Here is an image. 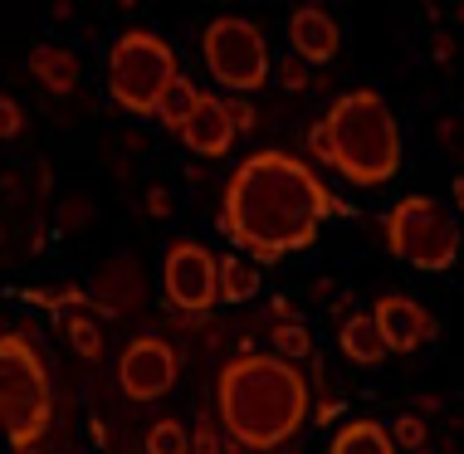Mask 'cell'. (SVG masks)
Segmentation results:
<instances>
[{
	"label": "cell",
	"instance_id": "obj_1",
	"mask_svg": "<svg viewBox=\"0 0 464 454\" xmlns=\"http://www.w3.org/2000/svg\"><path fill=\"white\" fill-rule=\"evenodd\" d=\"M333 210L337 200L328 181L304 157L259 147L225 176L220 235L235 249H245L249 264H279L298 249L318 245Z\"/></svg>",
	"mask_w": 464,
	"mask_h": 454
},
{
	"label": "cell",
	"instance_id": "obj_2",
	"mask_svg": "<svg viewBox=\"0 0 464 454\" xmlns=\"http://www.w3.org/2000/svg\"><path fill=\"white\" fill-rule=\"evenodd\" d=\"M216 411L230 445L249 454L284 449L308 420V382L274 352H240L216 376Z\"/></svg>",
	"mask_w": 464,
	"mask_h": 454
},
{
	"label": "cell",
	"instance_id": "obj_3",
	"mask_svg": "<svg viewBox=\"0 0 464 454\" xmlns=\"http://www.w3.org/2000/svg\"><path fill=\"white\" fill-rule=\"evenodd\" d=\"M308 157H318L353 186H386L406 161V137L386 93L376 88L337 93L328 112L308 128Z\"/></svg>",
	"mask_w": 464,
	"mask_h": 454
},
{
	"label": "cell",
	"instance_id": "obj_4",
	"mask_svg": "<svg viewBox=\"0 0 464 454\" xmlns=\"http://www.w3.org/2000/svg\"><path fill=\"white\" fill-rule=\"evenodd\" d=\"M54 396H49L44 352L20 333L0 337V435L10 449H30L44 435Z\"/></svg>",
	"mask_w": 464,
	"mask_h": 454
},
{
	"label": "cell",
	"instance_id": "obj_5",
	"mask_svg": "<svg viewBox=\"0 0 464 454\" xmlns=\"http://www.w3.org/2000/svg\"><path fill=\"white\" fill-rule=\"evenodd\" d=\"M181 79L177 49L157 30H122L108 49V98L132 118H152L161 93Z\"/></svg>",
	"mask_w": 464,
	"mask_h": 454
},
{
	"label": "cell",
	"instance_id": "obj_6",
	"mask_svg": "<svg viewBox=\"0 0 464 454\" xmlns=\"http://www.w3.org/2000/svg\"><path fill=\"white\" fill-rule=\"evenodd\" d=\"M386 249L420 274H445L459 259V225L435 196H401L382 220Z\"/></svg>",
	"mask_w": 464,
	"mask_h": 454
},
{
	"label": "cell",
	"instance_id": "obj_7",
	"mask_svg": "<svg viewBox=\"0 0 464 454\" xmlns=\"http://www.w3.org/2000/svg\"><path fill=\"white\" fill-rule=\"evenodd\" d=\"M200 59H206L210 79L220 88H230L235 98L259 93V88L274 79L265 30L245 15H216L210 20L206 34H200Z\"/></svg>",
	"mask_w": 464,
	"mask_h": 454
},
{
	"label": "cell",
	"instance_id": "obj_8",
	"mask_svg": "<svg viewBox=\"0 0 464 454\" xmlns=\"http://www.w3.org/2000/svg\"><path fill=\"white\" fill-rule=\"evenodd\" d=\"M161 294L186 318H196V313L206 318L220 303V259L200 239H177L161 255Z\"/></svg>",
	"mask_w": 464,
	"mask_h": 454
},
{
	"label": "cell",
	"instance_id": "obj_9",
	"mask_svg": "<svg viewBox=\"0 0 464 454\" xmlns=\"http://www.w3.org/2000/svg\"><path fill=\"white\" fill-rule=\"evenodd\" d=\"M112 376H118L122 396L137 401V406H147V401H161V396H171V391H177L181 357H177V347H171L161 333H137L132 343L118 352V367H112Z\"/></svg>",
	"mask_w": 464,
	"mask_h": 454
},
{
	"label": "cell",
	"instance_id": "obj_10",
	"mask_svg": "<svg viewBox=\"0 0 464 454\" xmlns=\"http://www.w3.org/2000/svg\"><path fill=\"white\" fill-rule=\"evenodd\" d=\"M372 323H376V333H382L386 352H396V357L425 347L435 333H440L435 313L425 308V303H416L411 294H382L372 303Z\"/></svg>",
	"mask_w": 464,
	"mask_h": 454
},
{
	"label": "cell",
	"instance_id": "obj_11",
	"mask_svg": "<svg viewBox=\"0 0 464 454\" xmlns=\"http://www.w3.org/2000/svg\"><path fill=\"white\" fill-rule=\"evenodd\" d=\"M142 303H147V279H142V264L132 255H112L98 264V274L89 284L93 313H103V318H132Z\"/></svg>",
	"mask_w": 464,
	"mask_h": 454
},
{
	"label": "cell",
	"instance_id": "obj_12",
	"mask_svg": "<svg viewBox=\"0 0 464 454\" xmlns=\"http://www.w3.org/2000/svg\"><path fill=\"white\" fill-rule=\"evenodd\" d=\"M288 44H294V54L304 59L308 69H318V64H333V59H337V49H343V30H337L333 10L298 5L294 15H288Z\"/></svg>",
	"mask_w": 464,
	"mask_h": 454
},
{
	"label": "cell",
	"instance_id": "obj_13",
	"mask_svg": "<svg viewBox=\"0 0 464 454\" xmlns=\"http://www.w3.org/2000/svg\"><path fill=\"white\" fill-rule=\"evenodd\" d=\"M177 137L196 151V157H225V151L235 147V122H230V112H225V98L200 93L196 112L186 118V128Z\"/></svg>",
	"mask_w": 464,
	"mask_h": 454
},
{
	"label": "cell",
	"instance_id": "obj_14",
	"mask_svg": "<svg viewBox=\"0 0 464 454\" xmlns=\"http://www.w3.org/2000/svg\"><path fill=\"white\" fill-rule=\"evenodd\" d=\"M337 347H343V357L353 362V367H382L392 352H386L382 333H376L372 313H353V318H343L337 327Z\"/></svg>",
	"mask_w": 464,
	"mask_h": 454
},
{
	"label": "cell",
	"instance_id": "obj_15",
	"mask_svg": "<svg viewBox=\"0 0 464 454\" xmlns=\"http://www.w3.org/2000/svg\"><path fill=\"white\" fill-rule=\"evenodd\" d=\"M30 73L40 88H49V93H73V88H79V54L64 44H40L30 54Z\"/></svg>",
	"mask_w": 464,
	"mask_h": 454
},
{
	"label": "cell",
	"instance_id": "obj_16",
	"mask_svg": "<svg viewBox=\"0 0 464 454\" xmlns=\"http://www.w3.org/2000/svg\"><path fill=\"white\" fill-rule=\"evenodd\" d=\"M328 454H396V445H392V435H386V425L347 420V425H337Z\"/></svg>",
	"mask_w": 464,
	"mask_h": 454
},
{
	"label": "cell",
	"instance_id": "obj_17",
	"mask_svg": "<svg viewBox=\"0 0 464 454\" xmlns=\"http://www.w3.org/2000/svg\"><path fill=\"white\" fill-rule=\"evenodd\" d=\"M259 284H265L259 264H249L240 255L220 259V303H249V298L259 294Z\"/></svg>",
	"mask_w": 464,
	"mask_h": 454
},
{
	"label": "cell",
	"instance_id": "obj_18",
	"mask_svg": "<svg viewBox=\"0 0 464 454\" xmlns=\"http://www.w3.org/2000/svg\"><path fill=\"white\" fill-rule=\"evenodd\" d=\"M196 103H200V88H196V83L181 73V79L171 83L167 93H161V103H157V112H152V118H157L167 132H181V128H186V118L196 112Z\"/></svg>",
	"mask_w": 464,
	"mask_h": 454
},
{
	"label": "cell",
	"instance_id": "obj_19",
	"mask_svg": "<svg viewBox=\"0 0 464 454\" xmlns=\"http://www.w3.org/2000/svg\"><path fill=\"white\" fill-rule=\"evenodd\" d=\"M64 337H69V347L79 352L83 362H98L103 357V333H98V323H93V313H64Z\"/></svg>",
	"mask_w": 464,
	"mask_h": 454
},
{
	"label": "cell",
	"instance_id": "obj_20",
	"mask_svg": "<svg viewBox=\"0 0 464 454\" xmlns=\"http://www.w3.org/2000/svg\"><path fill=\"white\" fill-rule=\"evenodd\" d=\"M147 454H191V430H186L181 420H171V415H161V420L147 425Z\"/></svg>",
	"mask_w": 464,
	"mask_h": 454
},
{
	"label": "cell",
	"instance_id": "obj_21",
	"mask_svg": "<svg viewBox=\"0 0 464 454\" xmlns=\"http://www.w3.org/2000/svg\"><path fill=\"white\" fill-rule=\"evenodd\" d=\"M269 343H274V357H284V362H304V357H313V333H308L304 323L274 327Z\"/></svg>",
	"mask_w": 464,
	"mask_h": 454
},
{
	"label": "cell",
	"instance_id": "obj_22",
	"mask_svg": "<svg viewBox=\"0 0 464 454\" xmlns=\"http://www.w3.org/2000/svg\"><path fill=\"white\" fill-rule=\"evenodd\" d=\"M24 298L40 303L44 313H54V308H73V313H79L83 303H89V288H79V284H64V288H24Z\"/></svg>",
	"mask_w": 464,
	"mask_h": 454
},
{
	"label": "cell",
	"instance_id": "obj_23",
	"mask_svg": "<svg viewBox=\"0 0 464 454\" xmlns=\"http://www.w3.org/2000/svg\"><path fill=\"white\" fill-rule=\"evenodd\" d=\"M386 435H392L396 449H411V454H425V445H430V430H425V420H420L416 411L396 415V425H392Z\"/></svg>",
	"mask_w": 464,
	"mask_h": 454
},
{
	"label": "cell",
	"instance_id": "obj_24",
	"mask_svg": "<svg viewBox=\"0 0 464 454\" xmlns=\"http://www.w3.org/2000/svg\"><path fill=\"white\" fill-rule=\"evenodd\" d=\"M274 79H279V88H288V93H304V88H313V69H308L298 54H288Z\"/></svg>",
	"mask_w": 464,
	"mask_h": 454
},
{
	"label": "cell",
	"instance_id": "obj_25",
	"mask_svg": "<svg viewBox=\"0 0 464 454\" xmlns=\"http://www.w3.org/2000/svg\"><path fill=\"white\" fill-rule=\"evenodd\" d=\"M191 454H225V435L206 420V411H200V420L191 430Z\"/></svg>",
	"mask_w": 464,
	"mask_h": 454
},
{
	"label": "cell",
	"instance_id": "obj_26",
	"mask_svg": "<svg viewBox=\"0 0 464 454\" xmlns=\"http://www.w3.org/2000/svg\"><path fill=\"white\" fill-rule=\"evenodd\" d=\"M24 132V112L10 93H0V142H10V137Z\"/></svg>",
	"mask_w": 464,
	"mask_h": 454
},
{
	"label": "cell",
	"instance_id": "obj_27",
	"mask_svg": "<svg viewBox=\"0 0 464 454\" xmlns=\"http://www.w3.org/2000/svg\"><path fill=\"white\" fill-rule=\"evenodd\" d=\"M225 112H230V122H235V137H245V132H255V122H259V112L249 108V98H225Z\"/></svg>",
	"mask_w": 464,
	"mask_h": 454
},
{
	"label": "cell",
	"instance_id": "obj_28",
	"mask_svg": "<svg viewBox=\"0 0 464 454\" xmlns=\"http://www.w3.org/2000/svg\"><path fill=\"white\" fill-rule=\"evenodd\" d=\"M171 210H177L171 191H167V186H152V191H147V216H152V220H167Z\"/></svg>",
	"mask_w": 464,
	"mask_h": 454
},
{
	"label": "cell",
	"instance_id": "obj_29",
	"mask_svg": "<svg viewBox=\"0 0 464 454\" xmlns=\"http://www.w3.org/2000/svg\"><path fill=\"white\" fill-rule=\"evenodd\" d=\"M269 313H274V327L304 323V313H298V303H294V298H274V303H269Z\"/></svg>",
	"mask_w": 464,
	"mask_h": 454
},
{
	"label": "cell",
	"instance_id": "obj_30",
	"mask_svg": "<svg viewBox=\"0 0 464 454\" xmlns=\"http://www.w3.org/2000/svg\"><path fill=\"white\" fill-rule=\"evenodd\" d=\"M435 59H440V64L455 59V34H435Z\"/></svg>",
	"mask_w": 464,
	"mask_h": 454
},
{
	"label": "cell",
	"instance_id": "obj_31",
	"mask_svg": "<svg viewBox=\"0 0 464 454\" xmlns=\"http://www.w3.org/2000/svg\"><path fill=\"white\" fill-rule=\"evenodd\" d=\"M440 142H445V147H455V142H459V122H455V118H445V122H440Z\"/></svg>",
	"mask_w": 464,
	"mask_h": 454
},
{
	"label": "cell",
	"instance_id": "obj_32",
	"mask_svg": "<svg viewBox=\"0 0 464 454\" xmlns=\"http://www.w3.org/2000/svg\"><path fill=\"white\" fill-rule=\"evenodd\" d=\"M450 196H455V206H459V210H464V171H459V176H455V186H450Z\"/></svg>",
	"mask_w": 464,
	"mask_h": 454
},
{
	"label": "cell",
	"instance_id": "obj_33",
	"mask_svg": "<svg viewBox=\"0 0 464 454\" xmlns=\"http://www.w3.org/2000/svg\"><path fill=\"white\" fill-rule=\"evenodd\" d=\"M420 411H440V396H420V401H416V415H420Z\"/></svg>",
	"mask_w": 464,
	"mask_h": 454
},
{
	"label": "cell",
	"instance_id": "obj_34",
	"mask_svg": "<svg viewBox=\"0 0 464 454\" xmlns=\"http://www.w3.org/2000/svg\"><path fill=\"white\" fill-rule=\"evenodd\" d=\"M225 454H249V449H240V445H225Z\"/></svg>",
	"mask_w": 464,
	"mask_h": 454
},
{
	"label": "cell",
	"instance_id": "obj_35",
	"mask_svg": "<svg viewBox=\"0 0 464 454\" xmlns=\"http://www.w3.org/2000/svg\"><path fill=\"white\" fill-rule=\"evenodd\" d=\"M5 333H10V327H5V318H0V337H5Z\"/></svg>",
	"mask_w": 464,
	"mask_h": 454
}]
</instances>
